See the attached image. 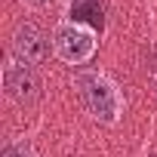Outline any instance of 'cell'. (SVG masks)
Segmentation results:
<instances>
[{"label":"cell","instance_id":"1","mask_svg":"<svg viewBox=\"0 0 157 157\" xmlns=\"http://www.w3.org/2000/svg\"><path fill=\"white\" fill-rule=\"evenodd\" d=\"M77 83H80L83 102L96 120L117 123V117L123 111V99H120V90L114 86V80H108L105 74H83Z\"/></svg>","mask_w":157,"mask_h":157},{"label":"cell","instance_id":"2","mask_svg":"<svg viewBox=\"0 0 157 157\" xmlns=\"http://www.w3.org/2000/svg\"><path fill=\"white\" fill-rule=\"evenodd\" d=\"M52 46H56V56L68 65H83L93 59L96 52V34L93 28L86 25H77V22H65L56 28L52 34Z\"/></svg>","mask_w":157,"mask_h":157},{"label":"cell","instance_id":"3","mask_svg":"<svg viewBox=\"0 0 157 157\" xmlns=\"http://www.w3.org/2000/svg\"><path fill=\"white\" fill-rule=\"evenodd\" d=\"M3 86H6V96L16 99L19 105H34L40 99V80L28 62L22 59H6L3 65Z\"/></svg>","mask_w":157,"mask_h":157},{"label":"cell","instance_id":"4","mask_svg":"<svg viewBox=\"0 0 157 157\" xmlns=\"http://www.w3.org/2000/svg\"><path fill=\"white\" fill-rule=\"evenodd\" d=\"M13 52H16V59H22L28 65H40L49 56V37L34 22H22L13 34Z\"/></svg>","mask_w":157,"mask_h":157},{"label":"cell","instance_id":"5","mask_svg":"<svg viewBox=\"0 0 157 157\" xmlns=\"http://www.w3.org/2000/svg\"><path fill=\"white\" fill-rule=\"evenodd\" d=\"M71 22L86 25V28H99L105 25V3L102 0H71Z\"/></svg>","mask_w":157,"mask_h":157},{"label":"cell","instance_id":"6","mask_svg":"<svg viewBox=\"0 0 157 157\" xmlns=\"http://www.w3.org/2000/svg\"><path fill=\"white\" fill-rule=\"evenodd\" d=\"M0 157H37V154H34V148L28 142H10V145H3Z\"/></svg>","mask_w":157,"mask_h":157},{"label":"cell","instance_id":"7","mask_svg":"<svg viewBox=\"0 0 157 157\" xmlns=\"http://www.w3.org/2000/svg\"><path fill=\"white\" fill-rule=\"evenodd\" d=\"M25 3H31V6H46L49 0H25Z\"/></svg>","mask_w":157,"mask_h":157}]
</instances>
